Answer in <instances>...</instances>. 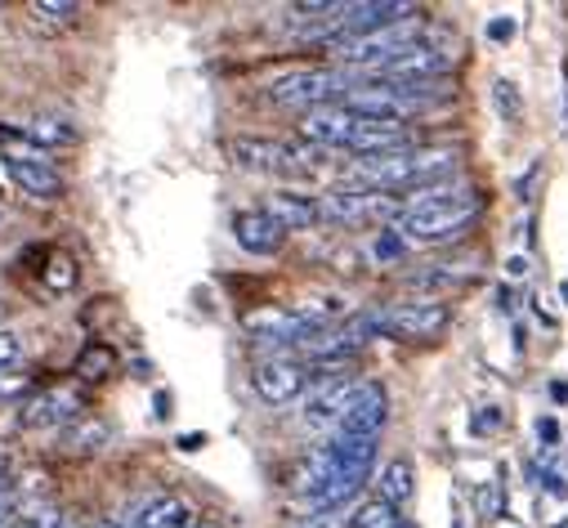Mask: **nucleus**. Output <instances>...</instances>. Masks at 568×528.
I'll use <instances>...</instances> for the list:
<instances>
[{"mask_svg": "<svg viewBox=\"0 0 568 528\" xmlns=\"http://www.w3.org/2000/svg\"><path fill=\"white\" fill-rule=\"evenodd\" d=\"M484 202L470 184H430V189H416L398 215H394V233L403 242H448L462 237L475 220H479Z\"/></svg>", "mask_w": 568, "mask_h": 528, "instance_id": "f257e3e1", "label": "nucleus"}, {"mask_svg": "<svg viewBox=\"0 0 568 528\" xmlns=\"http://www.w3.org/2000/svg\"><path fill=\"white\" fill-rule=\"evenodd\" d=\"M457 149H407L389 158H367L349 166L345 189H367V193H394V189H430L444 184L457 171Z\"/></svg>", "mask_w": 568, "mask_h": 528, "instance_id": "f03ea898", "label": "nucleus"}, {"mask_svg": "<svg viewBox=\"0 0 568 528\" xmlns=\"http://www.w3.org/2000/svg\"><path fill=\"white\" fill-rule=\"evenodd\" d=\"M273 103H287V108H332V103H345L349 94V81L345 72L336 68H301V72H287V77H277L268 81L264 90Z\"/></svg>", "mask_w": 568, "mask_h": 528, "instance_id": "7ed1b4c3", "label": "nucleus"}, {"mask_svg": "<svg viewBox=\"0 0 568 528\" xmlns=\"http://www.w3.org/2000/svg\"><path fill=\"white\" fill-rule=\"evenodd\" d=\"M416 41H425V23L420 19H407V23H394V28H381L372 37H354V41H332L336 59L354 63V68H385L394 54L412 50Z\"/></svg>", "mask_w": 568, "mask_h": 528, "instance_id": "20e7f679", "label": "nucleus"}, {"mask_svg": "<svg viewBox=\"0 0 568 528\" xmlns=\"http://www.w3.org/2000/svg\"><path fill=\"white\" fill-rule=\"evenodd\" d=\"M376 318H381V332H389V336H398V341H435V336L453 323V309H448L444 301H435V296H416V301L389 305V309L376 314Z\"/></svg>", "mask_w": 568, "mask_h": 528, "instance_id": "39448f33", "label": "nucleus"}, {"mask_svg": "<svg viewBox=\"0 0 568 528\" xmlns=\"http://www.w3.org/2000/svg\"><path fill=\"white\" fill-rule=\"evenodd\" d=\"M251 385H255V394H260V404H268V408H287V404H296L301 394H305V385H310V367L305 363H296V358H260L255 363V372H251Z\"/></svg>", "mask_w": 568, "mask_h": 528, "instance_id": "423d86ee", "label": "nucleus"}, {"mask_svg": "<svg viewBox=\"0 0 568 528\" xmlns=\"http://www.w3.org/2000/svg\"><path fill=\"white\" fill-rule=\"evenodd\" d=\"M457 63V45L448 41H416L412 50L394 54L385 68H376L381 81H435Z\"/></svg>", "mask_w": 568, "mask_h": 528, "instance_id": "0eeeda50", "label": "nucleus"}, {"mask_svg": "<svg viewBox=\"0 0 568 528\" xmlns=\"http://www.w3.org/2000/svg\"><path fill=\"white\" fill-rule=\"evenodd\" d=\"M358 385L363 380H354V376H323V380H314L310 394H305V408H301L305 422L310 426H341V417L354 404Z\"/></svg>", "mask_w": 568, "mask_h": 528, "instance_id": "6e6552de", "label": "nucleus"}, {"mask_svg": "<svg viewBox=\"0 0 568 528\" xmlns=\"http://www.w3.org/2000/svg\"><path fill=\"white\" fill-rule=\"evenodd\" d=\"M407 149H416V135H412L407 125H398V121H358L354 135H349V144H345V153H354L358 162H367V158H389V153H407Z\"/></svg>", "mask_w": 568, "mask_h": 528, "instance_id": "1a4fd4ad", "label": "nucleus"}, {"mask_svg": "<svg viewBox=\"0 0 568 528\" xmlns=\"http://www.w3.org/2000/svg\"><path fill=\"white\" fill-rule=\"evenodd\" d=\"M385 422H389V399H385V389H381L376 380H363L358 394H354V404L345 408V417H341V426H336V435L381 439Z\"/></svg>", "mask_w": 568, "mask_h": 528, "instance_id": "9d476101", "label": "nucleus"}, {"mask_svg": "<svg viewBox=\"0 0 568 528\" xmlns=\"http://www.w3.org/2000/svg\"><path fill=\"white\" fill-rule=\"evenodd\" d=\"M354 125H358V116H354L349 108H341V103L314 108V112H305V121H301V140L314 144V149H323V153H332V149H345V144H349Z\"/></svg>", "mask_w": 568, "mask_h": 528, "instance_id": "9b49d317", "label": "nucleus"}, {"mask_svg": "<svg viewBox=\"0 0 568 528\" xmlns=\"http://www.w3.org/2000/svg\"><path fill=\"white\" fill-rule=\"evenodd\" d=\"M233 237L251 255H273L282 242H287V229H282L268 211H237L233 215Z\"/></svg>", "mask_w": 568, "mask_h": 528, "instance_id": "f8f14e48", "label": "nucleus"}, {"mask_svg": "<svg viewBox=\"0 0 568 528\" xmlns=\"http://www.w3.org/2000/svg\"><path fill=\"white\" fill-rule=\"evenodd\" d=\"M233 162L242 171H260V175H292V162H287V149L273 144V140H251V135H237L229 144Z\"/></svg>", "mask_w": 568, "mask_h": 528, "instance_id": "ddd939ff", "label": "nucleus"}, {"mask_svg": "<svg viewBox=\"0 0 568 528\" xmlns=\"http://www.w3.org/2000/svg\"><path fill=\"white\" fill-rule=\"evenodd\" d=\"M77 417H81V399L72 389H45L23 408L28 430H50V426H63V422H77Z\"/></svg>", "mask_w": 568, "mask_h": 528, "instance_id": "4468645a", "label": "nucleus"}, {"mask_svg": "<svg viewBox=\"0 0 568 528\" xmlns=\"http://www.w3.org/2000/svg\"><path fill=\"white\" fill-rule=\"evenodd\" d=\"M6 171H10V180H14L28 197H41V202L63 197V175H59L50 162H37V158H6Z\"/></svg>", "mask_w": 568, "mask_h": 528, "instance_id": "2eb2a0df", "label": "nucleus"}, {"mask_svg": "<svg viewBox=\"0 0 568 528\" xmlns=\"http://www.w3.org/2000/svg\"><path fill=\"white\" fill-rule=\"evenodd\" d=\"M282 229H314L318 220H323V211H318V197H310V193H292V189H282V193H273L268 197V206H264Z\"/></svg>", "mask_w": 568, "mask_h": 528, "instance_id": "dca6fc26", "label": "nucleus"}, {"mask_svg": "<svg viewBox=\"0 0 568 528\" xmlns=\"http://www.w3.org/2000/svg\"><path fill=\"white\" fill-rule=\"evenodd\" d=\"M376 497L403 510V506L416 497V466H412L407 457L385 461V466H381V475H376Z\"/></svg>", "mask_w": 568, "mask_h": 528, "instance_id": "f3484780", "label": "nucleus"}, {"mask_svg": "<svg viewBox=\"0 0 568 528\" xmlns=\"http://www.w3.org/2000/svg\"><path fill=\"white\" fill-rule=\"evenodd\" d=\"M23 135L32 140V149H68V144H77V125L68 121V116H54V112H41V116H32L28 125H23Z\"/></svg>", "mask_w": 568, "mask_h": 528, "instance_id": "a211bd4d", "label": "nucleus"}, {"mask_svg": "<svg viewBox=\"0 0 568 528\" xmlns=\"http://www.w3.org/2000/svg\"><path fill=\"white\" fill-rule=\"evenodd\" d=\"M345 528H407V519L398 515V506H389L381 497H367V501L354 506V515H349Z\"/></svg>", "mask_w": 568, "mask_h": 528, "instance_id": "6ab92c4d", "label": "nucleus"}, {"mask_svg": "<svg viewBox=\"0 0 568 528\" xmlns=\"http://www.w3.org/2000/svg\"><path fill=\"white\" fill-rule=\"evenodd\" d=\"M112 363H116V354H112L108 345H85L81 358H77V372H81L85 380H103V376L112 372Z\"/></svg>", "mask_w": 568, "mask_h": 528, "instance_id": "aec40b11", "label": "nucleus"}, {"mask_svg": "<svg viewBox=\"0 0 568 528\" xmlns=\"http://www.w3.org/2000/svg\"><path fill=\"white\" fill-rule=\"evenodd\" d=\"M77 14H81V6H72V0H37L32 6V19L37 23H54V28L77 23Z\"/></svg>", "mask_w": 568, "mask_h": 528, "instance_id": "412c9836", "label": "nucleus"}, {"mask_svg": "<svg viewBox=\"0 0 568 528\" xmlns=\"http://www.w3.org/2000/svg\"><path fill=\"white\" fill-rule=\"evenodd\" d=\"M14 528H68L59 506H28L23 515H14Z\"/></svg>", "mask_w": 568, "mask_h": 528, "instance_id": "4be33fe9", "label": "nucleus"}, {"mask_svg": "<svg viewBox=\"0 0 568 528\" xmlns=\"http://www.w3.org/2000/svg\"><path fill=\"white\" fill-rule=\"evenodd\" d=\"M103 439H108V426H103V422H85V426H77V430L68 435V444H72V448H81V453L103 448Z\"/></svg>", "mask_w": 568, "mask_h": 528, "instance_id": "5701e85b", "label": "nucleus"}, {"mask_svg": "<svg viewBox=\"0 0 568 528\" xmlns=\"http://www.w3.org/2000/svg\"><path fill=\"white\" fill-rule=\"evenodd\" d=\"M45 283H50L54 292H68V287L77 283V264H72L68 255H54V260H50V270H45Z\"/></svg>", "mask_w": 568, "mask_h": 528, "instance_id": "b1692460", "label": "nucleus"}, {"mask_svg": "<svg viewBox=\"0 0 568 528\" xmlns=\"http://www.w3.org/2000/svg\"><path fill=\"white\" fill-rule=\"evenodd\" d=\"M19 358H23V341H19V332L0 327V372H10Z\"/></svg>", "mask_w": 568, "mask_h": 528, "instance_id": "393cba45", "label": "nucleus"}, {"mask_svg": "<svg viewBox=\"0 0 568 528\" xmlns=\"http://www.w3.org/2000/svg\"><path fill=\"white\" fill-rule=\"evenodd\" d=\"M403 246H407V242H403L394 229H385V233L376 237V246H372V251H376V260H398V255H403Z\"/></svg>", "mask_w": 568, "mask_h": 528, "instance_id": "a878e982", "label": "nucleus"}, {"mask_svg": "<svg viewBox=\"0 0 568 528\" xmlns=\"http://www.w3.org/2000/svg\"><path fill=\"white\" fill-rule=\"evenodd\" d=\"M497 108L506 121H519V99H515V85L510 81H497Z\"/></svg>", "mask_w": 568, "mask_h": 528, "instance_id": "bb28decb", "label": "nucleus"}, {"mask_svg": "<svg viewBox=\"0 0 568 528\" xmlns=\"http://www.w3.org/2000/svg\"><path fill=\"white\" fill-rule=\"evenodd\" d=\"M497 426H501V413L497 408H488V413L475 417V430H497Z\"/></svg>", "mask_w": 568, "mask_h": 528, "instance_id": "cd10ccee", "label": "nucleus"}, {"mask_svg": "<svg viewBox=\"0 0 568 528\" xmlns=\"http://www.w3.org/2000/svg\"><path fill=\"white\" fill-rule=\"evenodd\" d=\"M10 519H14V493L0 488V524H10Z\"/></svg>", "mask_w": 568, "mask_h": 528, "instance_id": "c85d7f7f", "label": "nucleus"}, {"mask_svg": "<svg viewBox=\"0 0 568 528\" xmlns=\"http://www.w3.org/2000/svg\"><path fill=\"white\" fill-rule=\"evenodd\" d=\"M550 399H555V404H564V399H568V385H564V380H555V385H550Z\"/></svg>", "mask_w": 568, "mask_h": 528, "instance_id": "c756f323", "label": "nucleus"}, {"mask_svg": "<svg viewBox=\"0 0 568 528\" xmlns=\"http://www.w3.org/2000/svg\"><path fill=\"white\" fill-rule=\"evenodd\" d=\"M488 37H497V41H506V37H510V23H506V19H501V23H493V28H488Z\"/></svg>", "mask_w": 568, "mask_h": 528, "instance_id": "7c9ffc66", "label": "nucleus"}, {"mask_svg": "<svg viewBox=\"0 0 568 528\" xmlns=\"http://www.w3.org/2000/svg\"><path fill=\"white\" fill-rule=\"evenodd\" d=\"M202 444H206L202 435H184V439H180V448H202Z\"/></svg>", "mask_w": 568, "mask_h": 528, "instance_id": "2f4dec72", "label": "nucleus"}, {"mask_svg": "<svg viewBox=\"0 0 568 528\" xmlns=\"http://www.w3.org/2000/svg\"><path fill=\"white\" fill-rule=\"evenodd\" d=\"M90 528H121L116 519H103V524H90Z\"/></svg>", "mask_w": 568, "mask_h": 528, "instance_id": "473e14b6", "label": "nucleus"}, {"mask_svg": "<svg viewBox=\"0 0 568 528\" xmlns=\"http://www.w3.org/2000/svg\"><path fill=\"white\" fill-rule=\"evenodd\" d=\"M193 528H215V524H193Z\"/></svg>", "mask_w": 568, "mask_h": 528, "instance_id": "72a5a7b5", "label": "nucleus"}, {"mask_svg": "<svg viewBox=\"0 0 568 528\" xmlns=\"http://www.w3.org/2000/svg\"><path fill=\"white\" fill-rule=\"evenodd\" d=\"M0 475H6V457H0Z\"/></svg>", "mask_w": 568, "mask_h": 528, "instance_id": "f704fd0d", "label": "nucleus"}, {"mask_svg": "<svg viewBox=\"0 0 568 528\" xmlns=\"http://www.w3.org/2000/svg\"><path fill=\"white\" fill-rule=\"evenodd\" d=\"M0 528H14V519H10V524H0Z\"/></svg>", "mask_w": 568, "mask_h": 528, "instance_id": "c9c22d12", "label": "nucleus"}]
</instances>
